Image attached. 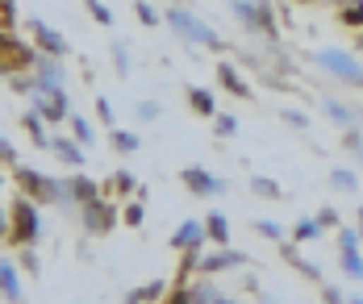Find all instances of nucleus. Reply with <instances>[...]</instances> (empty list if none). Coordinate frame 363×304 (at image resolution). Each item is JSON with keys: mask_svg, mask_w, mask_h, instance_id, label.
Listing matches in <instances>:
<instances>
[{"mask_svg": "<svg viewBox=\"0 0 363 304\" xmlns=\"http://www.w3.org/2000/svg\"><path fill=\"white\" fill-rule=\"evenodd\" d=\"M17 188L25 192V200H38V205H67V188L59 179H50L46 171H34V167H17L13 171Z\"/></svg>", "mask_w": 363, "mask_h": 304, "instance_id": "obj_1", "label": "nucleus"}, {"mask_svg": "<svg viewBox=\"0 0 363 304\" xmlns=\"http://www.w3.org/2000/svg\"><path fill=\"white\" fill-rule=\"evenodd\" d=\"M8 238L17 242V246H34L38 242V233H42V217H38V209H34V200H13V209H8Z\"/></svg>", "mask_w": 363, "mask_h": 304, "instance_id": "obj_2", "label": "nucleus"}, {"mask_svg": "<svg viewBox=\"0 0 363 304\" xmlns=\"http://www.w3.org/2000/svg\"><path fill=\"white\" fill-rule=\"evenodd\" d=\"M38 63V50L25 46L17 34H4L0 30V75H21Z\"/></svg>", "mask_w": 363, "mask_h": 304, "instance_id": "obj_3", "label": "nucleus"}, {"mask_svg": "<svg viewBox=\"0 0 363 304\" xmlns=\"http://www.w3.org/2000/svg\"><path fill=\"white\" fill-rule=\"evenodd\" d=\"M34 113L42 121H67V87L63 84H38L34 80Z\"/></svg>", "mask_w": 363, "mask_h": 304, "instance_id": "obj_4", "label": "nucleus"}, {"mask_svg": "<svg viewBox=\"0 0 363 304\" xmlns=\"http://www.w3.org/2000/svg\"><path fill=\"white\" fill-rule=\"evenodd\" d=\"M167 25L180 34V38H188V42L196 46H213V50H222V38L205 25V21H196L192 13H184V8H167Z\"/></svg>", "mask_w": 363, "mask_h": 304, "instance_id": "obj_5", "label": "nucleus"}, {"mask_svg": "<svg viewBox=\"0 0 363 304\" xmlns=\"http://www.w3.org/2000/svg\"><path fill=\"white\" fill-rule=\"evenodd\" d=\"M230 8L238 13V21H242V25L263 30L268 38H275V17H272V4H268V0H234Z\"/></svg>", "mask_w": 363, "mask_h": 304, "instance_id": "obj_6", "label": "nucleus"}, {"mask_svg": "<svg viewBox=\"0 0 363 304\" xmlns=\"http://www.w3.org/2000/svg\"><path fill=\"white\" fill-rule=\"evenodd\" d=\"M30 34H34V50H38V54H46V59H59V63H63V54H67V38H63L50 21H42V17H30Z\"/></svg>", "mask_w": 363, "mask_h": 304, "instance_id": "obj_7", "label": "nucleus"}, {"mask_svg": "<svg viewBox=\"0 0 363 304\" xmlns=\"http://www.w3.org/2000/svg\"><path fill=\"white\" fill-rule=\"evenodd\" d=\"M318 63L330 71V75H338V80H347V84H363V67L347 54V50H318Z\"/></svg>", "mask_w": 363, "mask_h": 304, "instance_id": "obj_8", "label": "nucleus"}, {"mask_svg": "<svg viewBox=\"0 0 363 304\" xmlns=\"http://www.w3.org/2000/svg\"><path fill=\"white\" fill-rule=\"evenodd\" d=\"M113 225H117V209L105 205V196L92 200V205H84V229H88V233H109Z\"/></svg>", "mask_w": 363, "mask_h": 304, "instance_id": "obj_9", "label": "nucleus"}, {"mask_svg": "<svg viewBox=\"0 0 363 304\" xmlns=\"http://www.w3.org/2000/svg\"><path fill=\"white\" fill-rule=\"evenodd\" d=\"M180 179L188 183V192H196V196H218V192H226L222 179H218L213 171H205V167H184Z\"/></svg>", "mask_w": 363, "mask_h": 304, "instance_id": "obj_10", "label": "nucleus"}, {"mask_svg": "<svg viewBox=\"0 0 363 304\" xmlns=\"http://www.w3.org/2000/svg\"><path fill=\"white\" fill-rule=\"evenodd\" d=\"M63 188H67V200H76L80 209H84V205H92V200H100V183H96V179H88V175H71Z\"/></svg>", "mask_w": 363, "mask_h": 304, "instance_id": "obj_11", "label": "nucleus"}, {"mask_svg": "<svg viewBox=\"0 0 363 304\" xmlns=\"http://www.w3.org/2000/svg\"><path fill=\"white\" fill-rule=\"evenodd\" d=\"M50 154H54L59 163H67V167H84V159H88L76 138H50Z\"/></svg>", "mask_w": 363, "mask_h": 304, "instance_id": "obj_12", "label": "nucleus"}, {"mask_svg": "<svg viewBox=\"0 0 363 304\" xmlns=\"http://www.w3.org/2000/svg\"><path fill=\"white\" fill-rule=\"evenodd\" d=\"M0 292H4V300L8 304H25L21 300V279H17V267L8 259H0Z\"/></svg>", "mask_w": 363, "mask_h": 304, "instance_id": "obj_13", "label": "nucleus"}, {"mask_svg": "<svg viewBox=\"0 0 363 304\" xmlns=\"http://www.w3.org/2000/svg\"><path fill=\"white\" fill-rule=\"evenodd\" d=\"M246 255H234V250H218V255H205L201 259V271L205 275H218V271H230V267H242Z\"/></svg>", "mask_w": 363, "mask_h": 304, "instance_id": "obj_14", "label": "nucleus"}, {"mask_svg": "<svg viewBox=\"0 0 363 304\" xmlns=\"http://www.w3.org/2000/svg\"><path fill=\"white\" fill-rule=\"evenodd\" d=\"M201 238H205V225H201V221H184L180 229L172 233V246H176V250H192Z\"/></svg>", "mask_w": 363, "mask_h": 304, "instance_id": "obj_15", "label": "nucleus"}, {"mask_svg": "<svg viewBox=\"0 0 363 304\" xmlns=\"http://www.w3.org/2000/svg\"><path fill=\"white\" fill-rule=\"evenodd\" d=\"M34 80L38 84H63V63L59 59H46V54H38V63H34Z\"/></svg>", "mask_w": 363, "mask_h": 304, "instance_id": "obj_16", "label": "nucleus"}, {"mask_svg": "<svg viewBox=\"0 0 363 304\" xmlns=\"http://www.w3.org/2000/svg\"><path fill=\"white\" fill-rule=\"evenodd\" d=\"M21 126H25V133L34 138V146H42V150H50V133H46V126H42V117L30 109L25 117H21Z\"/></svg>", "mask_w": 363, "mask_h": 304, "instance_id": "obj_17", "label": "nucleus"}, {"mask_svg": "<svg viewBox=\"0 0 363 304\" xmlns=\"http://www.w3.org/2000/svg\"><path fill=\"white\" fill-rule=\"evenodd\" d=\"M218 80L226 84V92H234V96H242V100L251 96V87H246V80H242V75H238V71H234L230 63H222V67H218Z\"/></svg>", "mask_w": 363, "mask_h": 304, "instance_id": "obj_18", "label": "nucleus"}, {"mask_svg": "<svg viewBox=\"0 0 363 304\" xmlns=\"http://www.w3.org/2000/svg\"><path fill=\"white\" fill-rule=\"evenodd\" d=\"M205 238H213L218 246H226V242H230V225H226V217H222V213L205 217Z\"/></svg>", "mask_w": 363, "mask_h": 304, "instance_id": "obj_19", "label": "nucleus"}, {"mask_svg": "<svg viewBox=\"0 0 363 304\" xmlns=\"http://www.w3.org/2000/svg\"><path fill=\"white\" fill-rule=\"evenodd\" d=\"M188 104H192L201 117H213V92H205V87H188Z\"/></svg>", "mask_w": 363, "mask_h": 304, "instance_id": "obj_20", "label": "nucleus"}, {"mask_svg": "<svg viewBox=\"0 0 363 304\" xmlns=\"http://www.w3.org/2000/svg\"><path fill=\"white\" fill-rule=\"evenodd\" d=\"M338 21L351 25V30H363V0H347V4L338 8Z\"/></svg>", "mask_w": 363, "mask_h": 304, "instance_id": "obj_21", "label": "nucleus"}, {"mask_svg": "<svg viewBox=\"0 0 363 304\" xmlns=\"http://www.w3.org/2000/svg\"><path fill=\"white\" fill-rule=\"evenodd\" d=\"M138 133H130V130H113V150L117 154H138Z\"/></svg>", "mask_w": 363, "mask_h": 304, "instance_id": "obj_22", "label": "nucleus"}, {"mask_svg": "<svg viewBox=\"0 0 363 304\" xmlns=\"http://www.w3.org/2000/svg\"><path fill=\"white\" fill-rule=\"evenodd\" d=\"M67 121H71V138H76V142H80V146H92V138H96V133H92L88 117H76V113H71V117H67Z\"/></svg>", "mask_w": 363, "mask_h": 304, "instance_id": "obj_23", "label": "nucleus"}, {"mask_svg": "<svg viewBox=\"0 0 363 304\" xmlns=\"http://www.w3.org/2000/svg\"><path fill=\"white\" fill-rule=\"evenodd\" d=\"M251 188H255L259 196H272V200H280V196H284V192H280V183H275V179H268V175H255V179H251Z\"/></svg>", "mask_w": 363, "mask_h": 304, "instance_id": "obj_24", "label": "nucleus"}, {"mask_svg": "<svg viewBox=\"0 0 363 304\" xmlns=\"http://www.w3.org/2000/svg\"><path fill=\"white\" fill-rule=\"evenodd\" d=\"M163 288H167V284H159V279H155V284H146V288H138V292H130V296H126V304L155 300V296H163Z\"/></svg>", "mask_w": 363, "mask_h": 304, "instance_id": "obj_25", "label": "nucleus"}, {"mask_svg": "<svg viewBox=\"0 0 363 304\" xmlns=\"http://www.w3.org/2000/svg\"><path fill=\"white\" fill-rule=\"evenodd\" d=\"M13 25H17V0H0V30L13 34Z\"/></svg>", "mask_w": 363, "mask_h": 304, "instance_id": "obj_26", "label": "nucleus"}, {"mask_svg": "<svg viewBox=\"0 0 363 304\" xmlns=\"http://www.w3.org/2000/svg\"><path fill=\"white\" fill-rule=\"evenodd\" d=\"M84 4H88V13L100 21V25H113V8H109L105 0H84Z\"/></svg>", "mask_w": 363, "mask_h": 304, "instance_id": "obj_27", "label": "nucleus"}, {"mask_svg": "<svg viewBox=\"0 0 363 304\" xmlns=\"http://www.w3.org/2000/svg\"><path fill=\"white\" fill-rule=\"evenodd\" d=\"M292 233H297V242H314V238L321 233V225H318L314 217H305L301 225H297V229H292Z\"/></svg>", "mask_w": 363, "mask_h": 304, "instance_id": "obj_28", "label": "nucleus"}, {"mask_svg": "<svg viewBox=\"0 0 363 304\" xmlns=\"http://www.w3.org/2000/svg\"><path fill=\"white\" fill-rule=\"evenodd\" d=\"M330 179H334V188H338V192H355V188H359V183H355V171H347V167H338Z\"/></svg>", "mask_w": 363, "mask_h": 304, "instance_id": "obj_29", "label": "nucleus"}, {"mask_svg": "<svg viewBox=\"0 0 363 304\" xmlns=\"http://www.w3.org/2000/svg\"><path fill=\"white\" fill-rule=\"evenodd\" d=\"M326 113H330L338 126H351V117H355V113H351L347 104H338V100H326Z\"/></svg>", "mask_w": 363, "mask_h": 304, "instance_id": "obj_30", "label": "nucleus"}, {"mask_svg": "<svg viewBox=\"0 0 363 304\" xmlns=\"http://www.w3.org/2000/svg\"><path fill=\"white\" fill-rule=\"evenodd\" d=\"M188 300L192 304H213L218 292H213V284H196V292H188Z\"/></svg>", "mask_w": 363, "mask_h": 304, "instance_id": "obj_31", "label": "nucleus"}, {"mask_svg": "<svg viewBox=\"0 0 363 304\" xmlns=\"http://www.w3.org/2000/svg\"><path fill=\"white\" fill-rule=\"evenodd\" d=\"M343 271H347L351 279H363V259H359V250H355V255H343Z\"/></svg>", "mask_w": 363, "mask_h": 304, "instance_id": "obj_32", "label": "nucleus"}, {"mask_svg": "<svg viewBox=\"0 0 363 304\" xmlns=\"http://www.w3.org/2000/svg\"><path fill=\"white\" fill-rule=\"evenodd\" d=\"M338 242H343V255H355V250H359V233H355V229H343Z\"/></svg>", "mask_w": 363, "mask_h": 304, "instance_id": "obj_33", "label": "nucleus"}, {"mask_svg": "<svg viewBox=\"0 0 363 304\" xmlns=\"http://www.w3.org/2000/svg\"><path fill=\"white\" fill-rule=\"evenodd\" d=\"M0 163H4V167H17V150H13V142H8L4 133H0Z\"/></svg>", "mask_w": 363, "mask_h": 304, "instance_id": "obj_34", "label": "nucleus"}, {"mask_svg": "<svg viewBox=\"0 0 363 304\" xmlns=\"http://www.w3.org/2000/svg\"><path fill=\"white\" fill-rule=\"evenodd\" d=\"M113 188H117V192H134L138 179H134L130 171H117V175H113Z\"/></svg>", "mask_w": 363, "mask_h": 304, "instance_id": "obj_35", "label": "nucleus"}, {"mask_svg": "<svg viewBox=\"0 0 363 304\" xmlns=\"http://www.w3.org/2000/svg\"><path fill=\"white\" fill-rule=\"evenodd\" d=\"M113 67H117V71H121V75H126V71H130V54H126V46H121V42L113 46Z\"/></svg>", "mask_w": 363, "mask_h": 304, "instance_id": "obj_36", "label": "nucleus"}, {"mask_svg": "<svg viewBox=\"0 0 363 304\" xmlns=\"http://www.w3.org/2000/svg\"><path fill=\"white\" fill-rule=\"evenodd\" d=\"M134 13H138V21H142V25H159V21H155V8H150L146 0H138V4H134Z\"/></svg>", "mask_w": 363, "mask_h": 304, "instance_id": "obj_37", "label": "nucleus"}, {"mask_svg": "<svg viewBox=\"0 0 363 304\" xmlns=\"http://www.w3.org/2000/svg\"><path fill=\"white\" fill-rule=\"evenodd\" d=\"M347 150L355 154V163H363V138L355 130H347Z\"/></svg>", "mask_w": 363, "mask_h": 304, "instance_id": "obj_38", "label": "nucleus"}, {"mask_svg": "<svg viewBox=\"0 0 363 304\" xmlns=\"http://www.w3.org/2000/svg\"><path fill=\"white\" fill-rule=\"evenodd\" d=\"M213 121H218V133H222V138H234V133H238V121L226 117V113H222V117H213Z\"/></svg>", "mask_w": 363, "mask_h": 304, "instance_id": "obj_39", "label": "nucleus"}, {"mask_svg": "<svg viewBox=\"0 0 363 304\" xmlns=\"http://www.w3.org/2000/svg\"><path fill=\"white\" fill-rule=\"evenodd\" d=\"M96 117H100L105 126H113V104H109L105 96H96Z\"/></svg>", "mask_w": 363, "mask_h": 304, "instance_id": "obj_40", "label": "nucleus"}, {"mask_svg": "<svg viewBox=\"0 0 363 304\" xmlns=\"http://www.w3.org/2000/svg\"><path fill=\"white\" fill-rule=\"evenodd\" d=\"M8 80H13V92H21V96L34 92V80H30V75H8Z\"/></svg>", "mask_w": 363, "mask_h": 304, "instance_id": "obj_41", "label": "nucleus"}, {"mask_svg": "<svg viewBox=\"0 0 363 304\" xmlns=\"http://www.w3.org/2000/svg\"><path fill=\"white\" fill-rule=\"evenodd\" d=\"M138 117H142V121H155V117H159V104H155V100H142V104H138Z\"/></svg>", "mask_w": 363, "mask_h": 304, "instance_id": "obj_42", "label": "nucleus"}, {"mask_svg": "<svg viewBox=\"0 0 363 304\" xmlns=\"http://www.w3.org/2000/svg\"><path fill=\"white\" fill-rule=\"evenodd\" d=\"M321 225V229H334V225H338V213H334V209H321L318 217H314Z\"/></svg>", "mask_w": 363, "mask_h": 304, "instance_id": "obj_43", "label": "nucleus"}, {"mask_svg": "<svg viewBox=\"0 0 363 304\" xmlns=\"http://www.w3.org/2000/svg\"><path fill=\"white\" fill-rule=\"evenodd\" d=\"M142 217H146V209H142V205H130V209H126V225H142Z\"/></svg>", "mask_w": 363, "mask_h": 304, "instance_id": "obj_44", "label": "nucleus"}, {"mask_svg": "<svg viewBox=\"0 0 363 304\" xmlns=\"http://www.w3.org/2000/svg\"><path fill=\"white\" fill-rule=\"evenodd\" d=\"M255 229H259V233H263V238H284V229H280V225H275V221H259V225H255Z\"/></svg>", "mask_w": 363, "mask_h": 304, "instance_id": "obj_45", "label": "nucleus"}, {"mask_svg": "<svg viewBox=\"0 0 363 304\" xmlns=\"http://www.w3.org/2000/svg\"><path fill=\"white\" fill-rule=\"evenodd\" d=\"M284 121H288V126H297V130H305V126H309V117H305V113H297V109H288V113H284Z\"/></svg>", "mask_w": 363, "mask_h": 304, "instance_id": "obj_46", "label": "nucleus"}, {"mask_svg": "<svg viewBox=\"0 0 363 304\" xmlns=\"http://www.w3.org/2000/svg\"><path fill=\"white\" fill-rule=\"evenodd\" d=\"M21 267H25V271H38V255H34V250H25V255H21Z\"/></svg>", "mask_w": 363, "mask_h": 304, "instance_id": "obj_47", "label": "nucleus"}, {"mask_svg": "<svg viewBox=\"0 0 363 304\" xmlns=\"http://www.w3.org/2000/svg\"><path fill=\"white\" fill-rule=\"evenodd\" d=\"M321 296H326V304H347V300H343V292H334V288H326Z\"/></svg>", "mask_w": 363, "mask_h": 304, "instance_id": "obj_48", "label": "nucleus"}, {"mask_svg": "<svg viewBox=\"0 0 363 304\" xmlns=\"http://www.w3.org/2000/svg\"><path fill=\"white\" fill-rule=\"evenodd\" d=\"M172 304H192V300H188V292H176V296H172Z\"/></svg>", "mask_w": 363, "mask_h": 304, "instance_id": "obj_49", "label": "nucleus"}, {"mask_svg": "<svg viewBox=\"0 0 363 304\" xmlns=\"http://www.w3.org/2000/svg\"><path fill=\"white\" fill-rule=\"evenodd\" d=\"M8 233V217H4V209H0V238Z\"/></svg>", "mask_w": 363, "mask_h": 304, "instance_id": "obj_50", "label": "nucleus"}, {"mask_svg": "<svg viewBox=\"0 0 363 304\" xmlns=\"http://www.w3.org/2000/svg\"><path fill=\"white\" fill-rule=\"evenodd\" d=\"M213 304H238V300H226V296H218V300H213Z\"/></svg>", "mask_w": 363, "mask_h": 304, "instance_id": "obj_51", "label": "nucleus"}, {"mask_svg": "<svg viewBox=\"0 0 363 304\" xmlns=\"http://www.w3.org/2000/svg\"><path fill=\"white\" fill-rule=\"evenodd\" d=\"M347 304H363V300H359V296H355V300H347Z\"/></svg>", "mask_w": 363, "mask_h": 304, "instance_id": "obj_52", "label": "nucleus"}, {"mask_svg": "<svg viewBox=\"0 0 363 304\" xmlns=\"http://www.w3.org/2000/svg\"><path fill=\"white\" fill-rule=\"evenodd\" d=\"M359 50H363V34H359Z\"/></svg>", "mask_w": 363, "mask_h": 304, "instance_id": "obj_53", "label": "nucleus"}, {"mask_svg": "<svg viewBox=\"0 0 363 304\" xmlns=\"http://www.w3.org/2000/svg\"><path fill=\"white\" fill-rule=\"evenodd\" d=\"M359 221H363V217H359ZM359 238H363V225H359Z\"/></svg>", "mask_w": 363, "mask_h": 304, "instance_id": "obj_54", "label": "nucleus"}, {"mask_svg": "<svg viewBox=\"0 0 363 304\" xmlns=\"http://www.w3.org/2000/svg\"><path fill=\"white\" fill-rule=\"evenodd\" d=\"M0 188H4V179H0Z\"/></svg>", "mask_w": 363, "mask_h": 304, "instance_id": "obj_55", "label": "nucleus"}]
</instances>
